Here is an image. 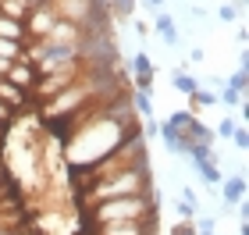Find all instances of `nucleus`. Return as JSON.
Masks as SVG:
<instances>
[{
	"label": "nucleus",
	"instance_id": "nucleus-1",
	"mask_svg": "<svg viewBox=\"0 0 249 235\" xmlns=\"http://www.w3.org/2000/svg\"><path fill=\"white\" fill-rule=\"evenodd\" d=\"M153 193V182H150V167H135V171H121V175H110L104 182H96L86 196H78L75 203L78 210H89L104 199H118V196H146Z\"/></svg>",
	"mask_w": 249,
	"mask_h": 235
},
{
	"label": "nucleus",
	"instance_id": "nucleus-2",
	"mask_svg": "<svg viewBox=\"0 0 249 235\" xmlns=\"http://www.w3.org/2000/svg\"><path fill=\"white\" fill-rule=\"evenodd\" d=\"M96 225H118V221H150L160 217V207H157V193L146 196H118V199H104V203L86 210Z\"/></svg>",
	"mask_w": 249,
	"mask_h": 235
},
{
	"label": "nucleus",
	"instance_id": "nucleus-3",
	"mask_svg": "<svg viewBox=\"0 0 249 235\" xmlns=\"http://www.w3.org/2000/svg\"><path fill=\"white\" fill-rule=\"evenodd\" d=\"M21 25H25V43H39L53 25H57V11H53L50 0H43V4L29 7V15H25Z\"/></svg>",
	"mask_w": 249,
	"mask_h": 235
},
{
	"label": "nucleus",
	"instance_id": "nucleus-4",
	"mask_svg": "<svg viewBox=\"0 0 249 235\" xmlns=\"http://www.w3.org/2000/svg\"><path fill=\"white\" fill-rule=\"evenodd\" d=\"M43 47H47V54L50 50H68V54H75L78 57V43H82V29L78 25H71V21H61L57 18V25H53L47 36L39 39Z\"/></svg>",
	"mask_w": 249,
	"mask_h": 235
},
{
	"label": "nucleus",
	"instance_id": "nucleus-5",
	"mask_svg": "<svg viewBox=\"0 0 249 235\" xmlns=\"http://www.w3.org/2000/svg\"><path fill=\"white\" fill-rule=\"evenodd\" d=\"M157 225H160V217H150V221H118V225H100L96 235H157Z\"/></svg>",
	"mask_w": 249,
	"mask_h": 235
},
{
	"label": "nucleus",
	"instance_id": "nucleus-6",
	"mask_svg": "<svg viewBox=\"0 0 249 235\" xmlns=\"http://www.w3.org/2000/svg\"><path fill=\"white\" fill-rule=\"evenodd\" d=\"M4 78H7L11 86H18V89H25V93H29V89L39 82V72H36V64H32V61L21 57V61H15V64L7 68V75H4Z\"/></svg>",
	"mask_w": 249,
	"mask_h": 235
},
{
	"label": "nucleus",
	"instance_id": "nucleus-7",
	"mask_svg": "<svg viewBox=\"0 0 249 235\" xmlns=\"http://www.w3.org/2000/svg\"><path fill=\"white\" fill-rule=\"evenodd\" d=\"M0 39H15V43H25V25L15 18H4L0 15Z\"/></svg>",
	"mask_w": 249,
	"mask_h": 235
},
{
	"label": "nucleus",
	"instance_id": "nucleus-8",
	"mask_svg": "<svg viewBox=\"0 0 249 235\" xmlns=\"http://www.w3.org/2000/svg\"><path fill=\"white\" fill-rule=\"evenodd\" d=\"M242 199H246V178H228V182H224V203L239 207Z\"/></svg>",
	"mask_w": 249,
	"mask_h": 235
},
{
	"label": "nucleus",
	"instance_id": "nucleus-9",
	"mask_svg": "<svg viewBox=\"0 0 249 235\" xmlns=\"http://www.w3.org/2000/svg\"><path fill=\"white\" fill-rule=\"evenodd\" d=\"M157 32H160V39L167 43V47H175V43H178V29H175L171 15H157Z\"/></svg>",
	"mask_w": 249,
	"mask_h": 235
},
{
	"label": "nucleus",
	"instance_id": "nucleus-10",
	"mask_svg": "<svg viewBox=\"0 0 249 235\" xmlns=\"http://www.w3.org/2000/svg\"><path fill=\"white\" fill-rule=\"evenodd\" d=\"M21 57H25V43L0 39V61H21Z\"/></svg>",
	"mask_w": 249,
	"mask_h": 235
},
{
	"label": "nucleus",
	"instance_id": "nucleus-11",
	"mask_svg": "<svg viewBox=\"0 0 249 235\" xmlns=\"http://www.w3.org/2000/svg\"><path fill=\"white\" fill-rule=\"evenodd\" d=\"M0 15H4V18H15V21H25L29 7L21 4V0H0Z\"/></svg>",
	"mask_w": 249,
	"mask_h": 235
},
{
	"label": "nucleus",
	"instance_id": "nucleus-12",
	"mask_svg": "<svg viewBox=\"0 0 249 235\" xmlns=\"http://www.w3.org/2000/svg\"><path fill=\"white\" fill-rule=\"evenodd\" d=\"M217 104V93H207V89H196V93H189V110L196 114L199 107H213Z\"/></svg>",
	"mask_w": 249,
	"mask_h": 235
},
{
	"label": "nucleus",
	"instance_id": "nucleus-13",
	"mask_svg": "<svg viewBox=\"0 0 249 235\" xmlns=\"http://www.w3.org/2000/svg\"><path fill=\"white\" fill-rule=\"evenodd\" d=\"M196 171H199L203 178H207L210 185H217V182H221V167L213 164V161H199V164H196Z\"/></svg>",
	"mask_w": 249,
	"mask_h": 235
},
{
	"label": "nucleus",
	"instance_id": "nucleus-14",
	"mask_svg": "<svg viewBox=\"0 0 249 235\" xmlns=\"http://www.w3.org/2000/svg\"><path fill=\"white\" fill-rule=\"evenodd\" d=\"M175 86L182 89L185 96H189V93H196V89H199V82H196L192 75H185V72H175Z\"/></svg>",
	"mask_w": 249,
	"mask_h": 235
},
{
	"label": "nucleus",
	"instance_id": "nucleus-15",
	"mask_svg": "<svg viewBox=\"0 0 249 235\" xmlns=\"http://www.w3.org/2000/svg\"><path fill=\"white\" fill-rule=\"evenodd\" d=\"M132 72H135V75H153V61L139 50V54H135V61H132Z\"/></svg>",
	"mask_w": 249,
	"mask_h": 235
},
{
	"label": "nucleus",
	"instance_id": "nucleus-16",
	"mask_svg": "<svg viewBox=\"0 0 249 235\" xmlns=\"http://www.w3.org/2000/svg\"><path fill=\"white\" fill-rule=\"evenodd\" d=\"M132 107L139 110L142 118H150V114H153V104H150V96H146V93H132Z\"/></svg>",
	"mask_w": 249,
	"mask_h": 235
},
{
	"label": "nucleus",
	"instance_id": "nucleus-17",
	"mask_svg": "<svg viewBox=\"0 0 249 235\" xmlns=\"http://www.w3.org/2000/svg\"><path fill=\"white\" fill-rule=\"evenodd\" d=\"M110 7H114V15L118 18H128L132 15V7H135V0H107Z\"/></svg>",
	"mask_w": 249,
	"mask_h": 235
},
{
	"label": "nucleus",
	"instance_id": "nucleus-18",
	"mask_svg": "<svg viewBox=\"0 0 249 235\" xmlns=\"http://www.w3.org/2000/svg\"><path fill=\"white\" fill-rule=\"evenodd\" d=\"M228 89H231V93H239V96L246 93V68H239V72L231 75V82H228Z\"/></svg>",
	"mask_w": 249,
	"mask_h": 235
},
{
	"label": "nucleus",
	"instance_id": "nucleus-19",
	"mask_svg": "<svg viewBox=\"0 0 249 235\" xmlns=\"http://www.w3.org/2000/svg\"><path fill=\"white\" fill-rule=\"evenodd\" d=\"M178 217H182V221H196V207L182 199V203H178Z\"/></svg>",
	"mask_w": 249,
	"mask_h": 235
},
{
	"label": "nucleus",
	"instance_id": "nucleus-20",
	"mask_svg": "<svg viewBox=\"0 0 249 235\" xmlns=\"http://www.w3.org/2000/svg\"><path fill=\"white\" fill-rule=\"evenodd\" d=\"M171 235H196V225H192V221H178L171 228Z\"/></svg>",
	"mask_w": 249,
	"mask_h": 235
},
{
	"label": "nucleus",
	"instance_id": "nucleus-21",
	"mask_svg": "<svg viewBox=\"0 0 249 235\" xmlns=\"http://www.w3.org/2000/svg\"><path fill=\"white\" fill-rule=\"evenodd\" d=\"M217 18H221V21H231V18H239V7H231V4H221Z\"/></svg>",
	"mask_w": 249,
	"mask_h": 235
},
{
	"label": "nucleus",
	"instance_id": "nucleus-22",
	"mask_svg": "<svg viewBox=\"0 0 249 235\" xmlns=\"http://www.w3.org/2000/svg\"><path fill=\"white\" fill-rule=\"evenodd\" d=\"M135 86H139V93H150L153 89V75H135Z\"/></svg>",
	"mask_w": 249,
	"mask_h": 235
},
{
	"label": "nucleus",
	"instance_id": "nucleus-23",
	"mask_svg": "<svg viewBox=\"0 0 249 235\" xmlns=\"http://www.w3.org/2000/svg\"><path fill=\"white\" fill-rule=\"evenodd\" d=\"M221 100H224V104H242V100H246V96H239V93H231V89H228V86H224V93L217 96V104H221Z\"/></svg>",
	"mask_w": 249,
	"mask_h": 235
},
{
	"label": "nucleus",
	"instance_id": "nucleus-24",
	"mask_svg": "<svg viewBox=\"0 0 249 235\" xmlns=\"http://www.w3.org/2000/svg\"><path fill=\"white\" fill-rule=\"evenodd\" d=\"M231 132H235V121H228V118H224L221 125H217V136H221V139H231Z\"/></svg>",
	"mask_w": 249,
	"mask_h": 235
},
{
	"label": "nucleus",
	"instance_id": "nucleus-25",
	"mask_svg": "<svg viewBox=\"0 0 249 235\" xmlns=\"http://www.w3.org/2000/svg\"><path fill=\"white\" fill-rule=\"evenodd\" d=\"M231 139H235V146H239V150H246V146H249V136H246V128H235V132H231Z\"/></svg>",
	"mask_w": 249,
	"mask_h": 235
},
{
	"label": "nucleus",
	"instance_id": "nucleus-26",
	"mask_svg": "<svg viewBox=\"0 0 249 235\" xmlns=\"http://www.w3.org/2000/svg\"><path fill=\"white\" fill-rule=\"evenodd\" d=\"M7 175H11V171H7V161H0V182H4Z\"/></svg>",
	"mask_w": 249,
	"mask_h": 235
},
{
	"label": "nucleus",
	"instance_id": "nucleus-27",
	"mask_svg": "<svg viewBox=\"0 0 249 235\" xmlns=\"http://www.w3.org/2000/svg\"><path fill=\"white\" fill-rule=\"evenodd\" d=\"M21 4H25V7H36V4H43V0H21Z\"/></svg>",
	"mask_w": 249,
	"mask_h": 235
},
{
	"label": "nucleus",
	"instance_id": "nucleus-28",
	"mask_svg": "<svg viewBox=\"0 0 249 235\" xmlns=\"http://www.w3.org/2000/svg\"><path fill=\"white\" fill-rule=\"evenodd\" d=\"M146 4H153V7H164V0H146Z\"/></svg>",
	"mask_w": 249,
	"mask_h": 235
}]
</instances>
